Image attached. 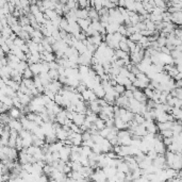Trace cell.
<instances>
[{"label":"cell","mask_w":182,"mask_h":182,"mask_svg":"<svg viewBox=\"0 0 182 182\" xmlns=\"http://www.w3.org/2000/svg\"><path fill=\"white\" fill-rule=\"evenodd\" d=\"M20 49L22 50V51H24L26 54H27V53H29V52H31V51H30V49H29V46H28V44H27V43H26V44H24L22 46H20Z\"/></svg>","instance_id":"cell-41"},{"label":"cell","mask_w":182,"mask_h":182,"mask_svg":"<svg viewBox=\"0 0 182 182\" xmlns=\"http://www.w3.org/2000/svg\"><path fill=\"white\" fill-rule=\"evenodd\" d=\"M119 49H122V50H124V51H126V52L130 53V48H129V46H128V43L127 42L120 41V42H119Z\"/></svg>","instance_id":"cell-20"},{"label":"cell","mask_w":182,"mask_h":182,"mask_svg":"<svg viewBox=\"0 0 182 182\" xmlns=\"http://www.w3.org/2000/svg\"><path fill=\"white\" fill-rule=\"evenodd\" d=\"M56 137H58V140L59 141H65L68 139L67 131H65V130L62 128V126H60L59 128H56Z\"/></svg>","instance_id":"cell-5"},{"label":"cell","mask_w":182,"mask_h":182,"mask_svg":"<svg viewBox=\"0 0 182 182\" xmlns=\"http://www.w3.org/2000/svg\"><path fill=\"white\" fill-rule=\"evenodd\" d=\"M49 67L50 69H58L60 67V65L56 61H52V62H49Z\"/></svg>","instance_id":"cell-38"},{"label":"cell","mask_w":182,"mask_h":182,"mask_svg":"<svg viewBox=\"0 0 182 182\" xmlns=\"http://www.w3.org/2000/svg\"><path fill=\"white\" fill-rule=\"evenodd\" d=\"M29 67L31 68V70L33 71V74L35 75H39L41 74V67H42V62H39V63H33V64H30Z\"/></svg>","instance_id":"cell-9"},{"label":"cell","mask_w":182,"mask_h":182,"mask_svg":"<svg viewBox=\"0 0 182 182\" xmlns=\"http://www.w3.org/2000/svg\"><path fill=\"white\" fill-rule=\"evenodd\" d=\"M143 1H146V2H148V1H149V0H143Z\"/></svg>","instance_id":"cell-47"},{"label":"cell","mask_w":182,"mask_h":182,"mask_svg":"<svg viewBox=\"0 0 182 182\" xmlns=\"http://www.w3.org/2000/svg\"><path fill=\"white\" fill-rule=\"evenodd\" d=\"M27 44H28L29 49H30L31 53L39 52V44L37 43H34L32 39H29V41H27Z\"/></svg>","instance_id":"cell-8"},{"label":"cell","mask_w":182,"mask_h":182,"mask_svg":"<svg viewBox=\"0 0 182 182\" xmlns=\"http://www.w3.org/2000/svg\"><path fill=\"white\" fill-rule=\"evenodd\" d=\"M134 93V98L136 99V100H139V101L143 102V103H146L147 102V96L145 95V93L144 92H142L140 90V88H137V90H135V91L133 92Z\"/></svg>","instance_id":"cell-4"},{"label":"cell","mask_w":182,"mask_h":182,"mask_svg":"<svg viewBox=\"0 0 182 182\" xmlns=\"http://www.w3.org/2000/svg\"><path fill=\"white\" fill-rule=\"evenodd\" d=\"M94 92L96 93V95L98 96V98H103L105 96V88H103V86H102L101 84L100 85H98V86H96V88H94Z\"/></svg>","instance_id":"cell-10"},{"label":"cell","mask_w":182,"mask_h":182,"mask_svg":"<svg viewBox=\"0 0 182 182\" xmlns=\"http://www.w3.org/2000/svg\"><path fill=\"white\" fill-rule=\"evenodd\" d=\"M142 37H143V34H142L141 32H135V33L130 35L129 39H131V41H133V42H135V43H139Z\"/></svg>","instance_id":"cell-15"},{"label":"cell","mask_w":182,"mask_h":182,"mask_svg":"<svg viewBox=\"0 0 182 182\" xmlns=\"http://www.w3.org/2000/svg\"><path fill=\"white\" fill-rule=\"evenodd\" d=\"M118 32L120 33V34L127 35V27H125V26H123V25H120V27H119V29H118Z\"/></svg>","instance_id":"cell-42"},{"label":"cell","mask_w":182,"mask_h":182,"mask_svg":"<svg viewBox=\"0 0 182 182\" xmlns=\"http://www.w3.org/2000/svg\"><path fill=\"white\" fill-rule=\"evenodd\" d=\"M22 76H24V78H32L33 76H34V74H33V71L31 70V68H30V67H28V68H26V69H25L24 74H22Z\"/></svg>","instance_id":"cell-29"},{"label":"cell","mask_w":182,"mask_h":182,"mask_svg":"<svg viewBox=\"0 0 182 182\" xmlns=\"http://www.w3.org/2000/svg\"><path fill=\"white\" fill-rule=\"evenodd\" d=\"M160 133L162 134V136L163 137H172L174 136V132H172V129L163 130V131H160Z\"/></svg>","instance_id":"cell-23"},{"label":"cell","mask_w":182,"mask_h":182,"mask_svg":"<svg viewBox=\"0 0 182 182\" xmlns=\"http://www.w3.org/2000/svg\"><path fill=\"white\" fill-rule=\"evenodd\" d=\"M158 43H159V45H160V47H163V46H166V43H167V39L166 37H164V36H159V39H157Z\"/></svg>","instance_id":"cell-32"},{"label":"cell","mask_w":182,"mask_h":182,"mask_svg":"<svg viewBox=\"0 0 182 182\" xmlns=\"http://www.w3.org/2000/svg\"><path fill=\"white\" fill-rule=\"evenodd\" d=\"M44 53H45V56H46V61H47V62H52V61H56V56H54L53 52H48V51L45 50Z\"/></svg>","instance_id":"cell-18"},{"label":"cell","mask_w":182,"mask_h":182,"mask_svg":"<svg viewBox=\"0 0 182 182\" xmlns=\"http://www.w3.org/2000/svg\"><path fill=\"white\" fill-rule=\"evenodd\" d=\"M128 78H129L130 80H131V82H132V83L137 79V78H136V75H134L133 73H131V71H130V74H129V76H128Z\"/></svg>","instance_id":"cell-44"},{"label":"cell","mask_w":182,"mask_h":182,"mask_svg":"<svg viewBox=\"0 0 182 182\" xmlns=\"http://www.w3.org/2000/svg\"><path fill=\"white\" fill-rule=\"evenodd\" d=\"M95 145V142L93 139H91V140L88 141H83L82 142V146H88V147H93Z\"/></svg>","instance_id":"cell-35"},{"label":"cell","mask_w":182,"mask_h":182,"mask_svg":"<svg viewBox=\"0 0 182 182\" xmlns=\"http://www.w3.org/2000/svg\"><path fill=\"white\" fill-rule=\"evenodd\" d=\"M115 65L117 67H123L125 66V61H124V59H118L117 61L115 62Z\"/></svg>","instance_id":"cell-43"},{"label":"cell","mask_w":182,"mask_h":182,"mask_svg":"<svg viewBox=\"0 0 182 182\" xmlns=\"http://www.w3.org/2000/svg\"><path fill=\"white\" fill-rule=\"evenodd\" d=\"M115 54L118 56V59H125L127 56H129V53L126 52V51H124V50H122V49H116Z\"/></svg>","instance_id":"cell-22"},{"label":"cell","mask_w":182,"mask_h":182,"mask_svg":"<svg viewBox=\"0 0 182 182\" xmlns=\"http://www.w3.org/2000/svg\"><path fill=\"white\" fill-rule=\"evenodd\" d=\"M45 13L48 15L49 19H51V20H54L56 18H58L59 16H61V15H59L58 13H56V10H50V9H47V10L45 11Z\"/></svg>","instance_id":"cell-14"},{"label":"cell","mask_w":182,"mask_h":182,"mask_svg":"<svg viewBox=\"0 0 182 182\" xmlns=\"http://www.w3.org/2000/svg\"><path fill=\"white\" fill-rule=\"evenodd\" d=\"M54 101L56 103H58L59 105H62V107H65L64 105V98H63V95H60V94H56V97H54Z\"/></svg>","instance_id":"cell-19"},{"label":"cell","mask_w":182,"mask_h":182,"mask_svg":"<svg viewBox=\"0 0 182 182\" xmlns=\"http://www.w3.org/2000/svg\"><path fill=\"white\" fill-rule=\"evenodd\" d=\"M130 100V111H132L133 113H141V107L143 102L139 101L135 98H131Z\"/></svg>","instance_id":"cell-1"},{"label":"cell","mask_w":182,"mask_h":182,"mask_svg":"<svg viewBox=\"0 0 182 182\" xmlns=\"http://www.w3.org/2000/svg\"><path fill=\"white\" fill-rule=\"evenodd\" d=\"M9 114L12 118H15V119H19L21 116V111L20 109L16 108V107H12V108L9 110Z\"/></svg>","instance_id":"cell-6"},{"label":"cell","mask_w":182,"mask_h":182,"mask_svg":"<svg viewBox=\"0 0 182 182\" xmlns=\"http://www.w3.org/2000/svg\"><path fill=\"white\" fill-rule=\"evenodd\" d=\"M80 156L81 153L79 152H76V151H71V153H70V161H79L80 160Z\"/></svg>","instance_id":"cell-24"},{"label":"cell","mask_w":182,"mask_h":182,"mask_svg":"<svg viewBox=\"0 0 182 182\" xmlns=\"http://www.w3.org/2000/svg\"><path fill=\"white\" fill-rule=\"evenodd\" d=\"M124 94L126 95V96H127V97H128L129 99L134 98V93H133V91H131V90H126Z\"/></svg>","instance_id":"cell-39"},{"label":"cell","mask_w":182,"mask_h":182,"mask_svg":"<svg viewBox=\"0 0 182 182\" xmlns=\"http://www.w3.org/2000/svg\"><path fill=\"white\" fill-rule=\"evenodd\" d=\"M88 17L91 18L92 20H94V19H100L98 11L96 10L95 7H92L91 10L88 11Z\"/></svg>","instance_id":"cell-13"},{"label":"cell","mask_w":182,"mask_h":182,"mask_svg":"<svg viewBox=\"0 0 182 182\" xmlns=\"http://www.w3.org/2000/svg\"><path fill=\"white\" fill-rule=\"evenodd\" d=\"M116 177H117V181H125L126 180V172H122V170H117Z\"/></svg>","instance_id":"cell-27"},{"label":"cell","mask_w":182,"mask_h":182,"mask_svg":"<svg viewBox=\"0 0 182 182\" xmlns=\"http://www.w3.org/2000/svg\"><path fill=\"white\" fill-rule=\"evenodd\" d=\"M92 21L93 20H92L90 17L85 18V19H84V18H79V19H78V24H79V26L81 27L82 31L85 32L88 29V27L92 25Z\"/></svg>","instance_id":"cell-2"},{"label":"cell","mask_w":182,"mask_h":182,"mask_svg":"<svg viewBox=\"0 0 182 182\" xmlns=\"http://www.w3.org/2000/svg\"><path fill=\"white\" fill-rule=\"evenodd\" d=\"M82 139H83V141H88V140H91L92 139V134L90 131H85V132L82 133Z\"/></svg>","instance_id":"cell-36"},{"label":"cell","mask_w":182,"mask_h":182,"mask_svg":"<svg viewBox=\"0 0 182 182\" xmlns=\"http://www.w3.org/2000/svg\"><path fill=\"white\" fill-rule=\"evenodd\" d=\"M76 15L78 18H88V9H77L76 11Z\"/></svg>","instance_id":"cell-7"},{"label":"cell","mask_w":182,"mask_h":182,"mask_svg":"<svg viewBox=\"0 0 182 182\" xmlns=\"http://www.w3.org/2000/svg\"><path fill=\"white\" fill-rule=\"evenodd\" d=\"M30 12H31L32 14L36 15L37 13L41 12V10H39V7L37 4H31V5H30Z\"/></svg>","instance_id":"cell-28"},{"label":"cell","mask_w":182,"mask_h":182,"mask_svg":"<svg viewBox=\"0 0 182 182\" xmlns=\"http://www.w3.org/2000/svg\"><path fill=\"white\" fill-rule=\"evenodd\" d=\"M147 131H148V133H157L158 131H159V128H158V124H156L152 120V122H150L149 123V125H148L147 127Z\"/></svg>","instance_id":"cell-12"},{"label":"cell","mask_w":182,"mask_h":182,"mask_svg":"<svg viewBox=\"0 0 182 182\" xmlns=\"http://www.w3.org/2000/svg\"><path fill=\"white\" fill-rule=\"evenodd\" d=\"M140 21H141V19H140V14H139V13H136L135 15L131 16V24H132V26L137 25Z\"/></svg>","instance_id":"cell-26"},{"label":"cell","mask_w":182,"mask_h":182,"mask_svg":"<svg viewBox=\"0 0 182 182\" xmlns=\"http://www.w3.org/2000/svg\"><path fill=\"white\" fill-rule=\"evenodd\" d=\"M26 42H27V41L22 39L21 37H19V36H18V37H16V39H14V44L16 46H18V47H20V46H22L24 44H26Z\"/></svg>","instance_id":"cell-33"},{"label":"cell","mask_w":182,"mask_h":182,"mask_svg":"<svg viewBox=\"0 0 182 182\" xmlns=\"http://www.w3.org/2000/svg\"><path fill=\"white\" fill-rule=\"evenodd\" d=\"M144 93H145V95H146L149 99H152V96H153V94H154V90L146 88H144Z\"/></svg>","instance_id":"cell-31"},{"label":"cell","mask_w":182,"mask_h":182,"mask_svg":"<svg viewBox=\"0 0 182 182\" xmlns=\"http://www.w3.org/2000/svg\"><path fill=\"white\" fill-rule=\"evenodd\" d=\"M31 39L34 43H37V44H42V41H43V39H41V37H32Z\"/></svg>","instance_id":"cell-45"},{"label":"cell","mask_w":182,"mask_h":182,"mask_svg":"<svg viewBox=\"0 0 182 182\" xmlns=\"http://www.w3.org/2000/svg\"><path fill=\"white\" fill-rule=\"evenodd\" d=\"M9 126L11 127V129L17 130L18 132H20L21 130L24 129V126H22V124H21L20 119L12 118V119H11V122L9 123Z\"/></svg>","instance_id":"cell-3"},{"label":"cell","mask_w":182,"mask_h":182,"mask_svg":"<svg viewBox=\"0 0 182 182\" xmlns=\"http://www.w3.org/2000/svg\"><path fill=\"white\" fill-rule=\"evenodd\" d=\"M93 151L96 152V153H102V149H101V145H99V144L95 143V145L92 147Z\"/></svg>","instance_id":"cell-34"},{"label":"cell","mask_w":182,"mask_h":182,"mask_svg":"<svg viewBox=\"0 0 182 182\" xmlns=\"http://www.w3.org/2000/svg\"><path fill=\"white\" fill-rule=\"evenodd\" d=\"M61 3H63V4H66L67 2H68V0H59Z\"/></svg>","instance_id":"cell-46"},{"label":"cell","mask_w":182,"mask_h":182,"mask_svg":"<svg viewBox=\"0 0 182 182\" xmlns=\"http://www.w3.org/2000/svg\"><path fill=\"white\" fill-rule=\"evenodd\" d=\"M22 29H24V30H26L27 32H29L30 34H31L32 32H33V31L35 30V29L33 28V27H32L31 25H26V26H24V27H22Z\"/></svg>","instance_id":"cell-40"},{"label":"cell","mask_w":182,"mask_h":182,"mask_svg":"<svg viewBox=\"0 0 182 182\" xmlns=\"http://www.w3.org/2000/svg\"><path fill=\"white\" fill-rule=\"evenodd\" d=\"M91 69V67L88 65H79V70L82 76H88V71Z\"/></svg>","instance_id":"cell-16"},{"label":"cell","mask_w":182,"mask_h":182,"mask_svg":"<svg viewBox=\"0 0 182 182\" xmlns=\"http://www.w3.org/2000/svg\"><path fill=\"white\" fill-rule=\"evenodd\" d=\"M73 141V144L74 145H82V142H83V139H82V133H75V136L71 139Z\"/></svg>","instance_id":"cell-11"},{"label":"cell","mask_w":182,"mask_h":182,"mask_svg":"<svg viewBox=\"0 0 182 182\" xmlns=\"http://www.w3.org/2000/svg\"><path fill=\"white\" fill-rule=\"evenodd\" d=\"M114 88H115V91L117 92V93H119V94L122 95L125 93V91H126L127 88L125 85H123V84H117V85H115L114 86Z\"/></svg>","instance_id":"cell-25"},{"label":"cell","mask_w":182,"mask_h":182,"mask_svg":"<svg viewBox=\"0 0 182 182\" xmlns=\"http://www.w3.org/2000/svg\"><path fill=\"white\" fill-rule=\"evenodd\" d=\"M163 142H164V144L166 145V147H167L170 144L174 143V139L172 137H163Z\"/></svg>","instance_id":"cell-37"},{"label":"cell","mask_w":182,"mask_h":182,"mask_svg":"<svg viewBox=\"0 0 182 182\" xmlns=\"http://www.w3.org/2000/svg\"><path fill=\"white\" fill-rule=\"evenodd\" d=\"M49 76L52 80H59L60 74H59V71H58V69H50Z\"/></svg>","instance_id":"cell-21"},{"label":"cell","mask_w":182,"mask_h":182,"mask_svg":"<svg viewBox=\"0 0 182 182\" xmlns=\"http://www.w3.org/2000/svg\"><path fill=\"white\" fill-rule=\"evenodd\" d=\"M92 151H93L92 147H88V146H82V152H81V154H84V156L88 157Z\"/></svg>","instance_id":"cell-30"},{"label":"cell","mask_w":182,"mask_h":182,"mask_svg":"<svg viewBox=\"0 0 182 182\" xmlns=\"http://www.w3.org/2000/svg\"><path fill=\"white\" fill-rule=\"evenodd\" d=\"M95 125L97 126V129L98 130H102L103 128H105V120H103L102 118H100V117H98V119L95 122Z\"/></svg>","instance_id":"cell-17"}]
</instances>
